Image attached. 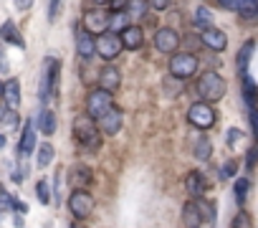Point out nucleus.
Wrapping results in <instances>:
<instances>
[{
	"instance_id": "e433bc0d",
	"label": "nucleus",
	"mask_w": 258,
	"mask_h": 228,
	"mask_svg": "<svg viewBox=\"0 0 258 228\" xmlns=\"http://www.w3.org/2000/svg\"><path fill=\"white\" fill-rule=\"evenodd\" d=\"M53 198H56L53 203H58V200H61V173H56V175H53Z\"/></svg>"
},
{
	"instance_id": "a211bd4d",
	"label": "nucleus",
	"mask_w": 258,
	"mask_h": 228,
	"mask_svg": "<svg viewBox=\"0 0 258 228\" xmlns=\"http://www.w3.org/2000/svg\"><path fill=\"white\" fill-rule=\"evenodd\" d=\"M76 53L84 59V61H89V59H94V36H89L84 28H76Z\"/></svg>"
},
{
	"instance_id": "473e14b6",
	"label": "nucleus",
	"mask_w": 258,
	"mask_h": 228,
	"mask_svg": "<svg viewBox=\"0 0 258 228\" xmlns=\"http://www.w3.org/2000/svg\"><path fill=\"white\" fill-rule=\"evenodd\" d=\"M233 228H250V218L240 210V213L235 215V220H233Z\"/></svg>"
},
{
	"instance_id": "f8f14e48",
	"label": "nucleus",
	"mask_w": 258,
	"mask_h": 228,
	"mask_svg": "<svg viewBox=\"0 0 258 228\" xmlns=\"http://www.w3.org/2000/svg\"><path fill=\"white\" fill-rule=\"evenodd\" d=\"M121 125H124V114H121V109H109L104 117L96 120L99 132H104L106 137H114V135L121 130Z\"/></svg>"
},
{
	"instance_id": "c9c22d12",
	"label": "nucleus",
	"mask_w": 258,
	"mask_h": 228,
	"mask_svg": "<svg viewBox=\"0 0 258 228\" xmlns=\"http://www.w3.org/2000/svg\"><path fill=\"white\" fill-rule=\"evenodd\" d=\"M240 140H243V132H240V130H230V132H228V145H230V147H235Z\"/></svg>"
},
{
	"instance_id": "f257e3e1",
	"label": "nucleus",
	"mask_w": 258,
	"mask_h": 228,
	"mask_svg": "<svg viewBox=\"0 0 258 228\" xmlns=\"http://www.w3.org/2000/svg\"><path fill=\"white\" fill-rule=\"evenodd\" d=\"M58 79H61V59L48 56V59L43 61L41 84H38V96H41V104H43V106L58 94Z\"/></svg>"
},
{
	"instance_id": "39448f33",
	"label": "nucleus",
	"mask_w": 258,
	"mask_h": 228,
	"mask_svg": "<svg viewBox=\"0 0 258 228\" xmlns=\"http://www.w3.org/2000/svg\"><path fill=\"white\" fill-rule=\"evenodd\" d=\"M109 109H114V94H106L99 86L86 94V117H91L96 122L99 117H104Z\"/></svg>"
},
{
	"instance_id": "4c0bfd02",
	"label": "nucleus",
	"mask_w": 258,
	"mask_h": 228,
	"mask_svg": "<svg viewBox=\"0 0 258 228\" xmlns=\"http://www.w3.org/2000/svg\"><path fill=\"white\" fill-rule=\"evenodd\" d=\"M58 13H61V3H56V0H53V3H51V6H48V21H51V23H53V21H56V16H58Z\"/></svg>"
},
{
	"instance_id": "1a4fd4ad",
	"label": "nucleus",
	"mask_w": 258,
	"mask_h": 228,
	"mask_svg": "<svg viewBox=\"0 0 258 228\" xmlns=\"http://www.w3.org/2000/svg\"><path fill=\"white\" fill-rule=\"evenodd\" d=\"M69 210L74 213L76 220L89 218L91 210H94V195L89 190H71V195H69Z\"/></svg>"
},
{
	"instance_id": "2f4dec72",
	"label": "nucleus",
	"mask_w": 258,
	"mask_h": 228,
	"mask_svg": "<svg viewBox=\"0 0 258 228\" xmlns=\"http://www.w3.org/2000/svg\"><path fill=\"white\" fill-rule=\"evenodd\" d=\"M235 170H238V162H235V160H228V162L220 167V180H228V178H233V175H235Z\"/></svg>"
},
{
	"instance_id": "79ce46f5",
	"label": "nucleus",
	"mask_w": 258,
	"mask_h": 228,
	"mask_svg": "<svg viewBox=\"0 0 258 228\" xmlns=\"http://www.w3.org/2000/svg\"><path fill=\"white\" fill-rule=\"evenodd\" d=\"M71 228H86V225H84L81 220H74V223H71Z\"/></svg>"
},
{
	"instance_id": "5701e85b",
	"label": "nucleus",
	"mask_w": 258,
	"mask_h": 228,
	"mask_svg": "<svg viewBox=\"0 0 258 228\" xmlns=\"http://www.w3.org/2000/svg\"><path fill=\"white\" fill-rule=\"evenodd\" d=\"M36 125H38V130H41L43 135H53V132H56V114H53L51 109H43V111L38 114Z\"/></svg>"
},
{
	"instance_id": "4be33fe9",
	"label": "nucleus",
	"mask_w": 258,
	"mask_h": 228,
	"mask_svg": "<svg viewBox=\"0 0 258 228\" xmlns=\"http://www.w3.org/2000/svg\"><path fill=\"white\" fill-rule=\"evenodd\" d=\"M253 48H255V43L253 41H245L243 46H240V51H238V74H240V79L243 76H248V61H250V56H253Z\"/></svg>"
},
{
	"instance_id": "c756f323",
	"label": "nucleus",
	"mask_w": 258,
	"mask_h": 228,
	"mask_svg": "<svg viewBox=\"0 0 258 228\" xmlns=\"http://www.w3.org/2000/svg\"><path fill=\"white\" fill-rule=\"evenodd\" d=\"M248 188H250V180H245V178L235 180V200H238V205H243V203H245Z\"/></svg>"
},
{
	"instance_id": "f03ea898",
	"label": "nucleus",
	"mask_w": 258,
	"mask_h": 228,
	"mask_svg": "<svg viewBox=\"0 0 258 228\" xmlns=\"http://www.w3.org/2000/svg\"><path fill=\"white\" fill-rule=\"evenodd\" d=\"M182 220H185V228H200L203 223H213L215 220V205L205 198L187 200L185 208H182Z\"/></svg>"
},
{
	"instance_id": "cd10ccee",
	"label": "nucleus",
	"mask_w": 258,
	"mask_h": 228,
	"mask_svg": "<svg viewBox=\"0 0 258 228\" xmlns=\"http://www.w3.org/2000/svg\"><path fill=\"white\" fill-rule=\"evenodd\" d=\"M195 26H198L200 31L213 28V16H210V11H208L205 6H200V8L195 11Z\"/></svg>"
},
{
	"instance_id": "ea45409f",
	"label": "nucleus",
	"mask_w": 258,
	"mask_h": 228,
	"mask_svg": "<svg viewBox=\"0 0 258 228\" xmlns=\"http://www.w3.org/2000/svg\"><path fill=\"white\" fill-rule=\"evenodd\" d=\"M0 74H8V61H6V51L0 48Z\"/></svg>"
},
{
	"instance_id": "412c9836",
	"label": "nucleus",
	"mask_w": 258,
	"mask_h": 228,
	"mask_svg": "<svg viewBox=\"0 0 258 228\" xmlns=\"http://www.w3.org/2000/svg\"><path fill=\"white\" fill-rule=\"evenodd\" d=\"M3 96H6V106L8 109H16L21 104V84H18V79H8L3 84Z\"/></svg>"
},
{
	"instance_id": "b1692460",
	"label": "nucleus",
	"mask_w": 258,
	"mask_h": 228,
	"mask_svg": "<svg viewBox=\"0 0 258 228\" xmlns=\"http://www.w3.org/2000/svg\"><path fill=\"white\" fill-rule=\"evenodd\" d=\"M126 18H129V16H126V11H119V13H109V28H111L109 33L119 36V33H121V31H124V28L129 26V23H126Z\"/></svg>"
},
{
	"instance_id": "bb28decb",
	"label": "nucleus",
	"mask_w": 258,
	"mask_h": 228,
	"mask_svg": "<svg viewBox=\"0 0 258 228\" xmlns=\"http://www.w3.org/2000/svg\"><path fill=\"white\" fill-rule=\"evenodd\" d=\"M51 160H53V145H48V142L38 145V152H36V162H38V167H48Z\"/></svg>"
},
{
	"instance_id": "4468645a",
	"label": "nucleus",
	"mask_w": 258,
	"mask_h": 228,
	"mask_svg": "<svg viewBox=\"0 0 258 228\" xmlns=\"http://www.w3.org/2000/svg\"><path fill=\"white\" fill-rule=\"evenodd\" d=\"M96 79H99V89L106 91V94H114V91L119 89V84H121V74H119V69L111 66V64H106V66L99 71Z\"/></svg>"
},
{
	"instance_id": "423d86ee",
	"label": "nucleus",
	"mask_w": 258,
	"mask_h": 228,
	"mask_svg": "<svg viewBox=\"0 0 258 228\" xmlns=\"http://www.w3.org/2000/svg\"><path fill=\"white\" fill-rule=\"evenodd\" d=\"M195 71H198V56L195 53H190V51H180V53H172V59H170V74L175 76V79H190V76H195Z\"/></svg>"
},
{
	"instance_id": "ddd939ff",
	"label": "nucleus",
	"mask_w": 258,
	"mask_h": 228,
	"mask_svg": "<svg viewBox=\"0 0 258 228\" xmlns=\"http://www.w3.org/2000/svg\"><path fill=\"white\" fill-rule=\"evenodd\" d=\"M69 185L74 188V190H89V185L94 183V173H91V167H86V165H74V167H69Z\"/></svg>"
},
{
	"instance_id": "72a5a7b5",
	"label": "nucleus",
	"mask_w": 258,
	"mask_h": 228,
	"mask_svg": "<svg viewBox=\"0 0 258 228\" xmlns=\"http://www.w3.org/2000/svg\"><path fill=\"white\" fill-rule=\"evenodd\" d=\"M248 117H250V125H253V135L258 137V106H248Z\"/></svg>"
},
{
	"instance_id": "f3484780",
	"label": "nucleus",
	"mask_w": 258,
	"mask_h": 228,
	"mask_svg": "<svg viewBox=\"0 0 258 228\" xmlns=\"http://www.w3.org/2000/svg\"><path fill=\"white\" fill-rule=\"evenodd\" d=\"M185 188H187V193H190L192 198H203V193L208 190V178H205L200 170H192V173H187V178H185Z\"/></svg>"
},
{
	"instance_id": "20e7f679",
	"label": "nucleus",
	"mask_w": 258,
	"mask_h": 228,
	"mask_svg": "<svg viewBox=\"0 0 258 228\" xmlns=\"http://www.w3.org/2000/svg\"><path fill=\"white\" fill-rule=\"evenodd\" d=\"M195 89H198V96L203 99V104H210L213 106L215 101H220L225 96V79L218 71H205L198 79Z\"/></svg>"
},
{
	"instance_id": "9b49d317",
	"label": "nucleus",
	"mask_w": 258,
	"mask_h": 228,
	"mask_svg": "<svg viewBox=\"0 0 258 228\" xmlns=\"http://www.w3.org/2000/svg\"><path fill=\"white\" fill-rule=\"evenodd\" d=\"M177 46H180V33L172 31V28H157L155 33V48L160 53H177Z\"/></svg>"
},
{
	"instance_id": "58836bf2",
	"label": "nucleus",
	"mask_w": 258,
	"mask_h": 228,
	"mask_svg": "<svg viewBox=\"0 0 258 228\" xmlns=\"http://www.w3.org/2000/svg\"><path fill=\"white\" fill-rule=\"evenodd\" d=\"M145 8H147V3H126V11H129V13H140V16H142Z\"/></svg>"
},
{
	"instance_id": "6ab92c4d",
	"label": "nucleus",
	"mask_w": 258,
	"mask_h": 228,
	"mask_svg": "<svg viewBox=\"0 0 258 228\" xmlns=\"http://www.w3.org/2000/svg\"><path fill=\"white\" fill-rule=\"evenodd\" d=\"M36 127L28 122L26 127H23V135H21V145H18V155L21 157H28V155H33L36 152Z\"/></svg>"
},
{
	"instance_id": "a878e982",
	"label": "nucleus",
	"mask_w": 258,
	"mask_h": 228,
	"mask_svg": "<svg viewBox=\"0 0 258 228\" xmlns=\"http://www.w3.org/2000/svg\"><path fill=\"white\" fill-rule=\"evenodd\" d=\"M243 96H245V104H248V106H255V101H258V89H255V84H253L250 76H243Z\"/></svg>"
},
{
	"instance_id": "f704fd0d",
	"label": "nucleus",
	"mask_w": 258,
	"mask_h": 228,
	"mask_svg": "<svg viewBox=\"0 0 258 228\" xmlns=\"http://www.w3.org/2000/svg\"><path fill=\"white\" fill-rule=\"evenodd\" d=\"M255 162H258V145H253V147L248 150V157H245V165H248V167H255Z\"/></svg>"
},
{
	"instance_id": "7c9ffc66",
	"label": "nucleus",
	"mask_w": 258,
	"mask_h": 228,
	"mask_svg": "<svg viewBox=\"0 0 258 228\" xmlns=\"http://www.w3.org/2000/svg\"><path fill=\"white\" fill-rule=\"evenodd\" d=\"M36 195H38V203H43V205L51 203V190H48V183L46 180H38L36 183Z\"/></svg>"
},
{
	"instance_id": "6e6552de",
	"label": "nucleus",
	"mask_w": 258,
	"mask_h": 228,
	"mask_svg": "<svg viewBox=\"0 0 258 228\" xmlns=\"http://www.w3.org/2000/svg\"><path fill=\"white\" fill-rule=\"evenodd\" d=\"M84 26V31L89 33V36H101V33H106L109 31V13L104 11V8H89L86 13H84V21H81Z\"/></svg>"
},
{
	"instance_id": "2eb2a0df",
	"label": "nucleus",
	"mask_w": 258,
	"mask_h": 228,
	"mask_svg": "<svg viewBox=\"0 0 258 228\" xmlns=\"http://www.w3.org/2000/svg\"><path fill=\"white\" fill-rule=\"evenodd\" d=\"M119 41H121V48L126 51H137L145 46V31L140 26H126L121 33H119Z\"/></svg>"
},
{
	"instance_id": "7ed1b4c3",
	"label": "nucleus",
	"mask_w": 258,
	"mask_h": 228,
	"mask_svg": "<svg viewBox=\"0 0 258 228\" xmlns=\"http://www.w3.org/2000/svg\"><path fill=\"white\" fill-rule=\"evenodd\" d=\"M74 140L84 150H99L101 147V132H99L96 122L91 117H86V114H76L74 117Z\"/></svg>"
},
{
	"instance_id": "9d476101",
	"label": "nucleus",
	"mask_w": 258,
	"mask_h": 228,
	"mask_svg": "<svg viewBox=\"0 0 258 228\" xmlns=\"http://www.w3.org/2000/svg\"><path fill=\"white\" fill-rule=\"evenodd\" d=\"M94 51L104 61H114L119 56V51H121V41H119V36H114V33L106 31V33H101V36L94 38Z\"/></svg>"
},
{
	"instance_id": "393cba45",
	"label": "nucleus",
	"mask_w": 258,
	"mask_h": 228,
	"mask_svg": "<svg viewBox=\"0 0 258 228\" xmlns=\"http://www.w3.org/2000/svg\"><path fill=\"white\" fill-rule=\"evenodd\" d=\"M192 152H195V157H198V160H210V155H213V145H210V140H208L205 135H200V137L195 140Z\"/></svg>"
},
{
	"instance_id": "aec40b11",
	"label": "nucleus",
	"mask_w": 258,
	"mask_h": 228,
	"mask_svg": "<svg viewBox=\"0 0 258 228\" xmlns=\"http://www.w3.org/2000/svg\"><path fill=\"white\" fill-rule=\"evenodd\" d=\"M0 38L8 41V43H13V46H18V48H26V41H23V36H21V31L16 28L13 21H6L3 26H0Z\"/></svg>"
},
{
	"instance_id": "dca6fc26",
	"label": "nucleus",
	"mask_w": 258,
	"mask_h": 228,
	"mask_svg": "<svg viewBox=\"0 0 258 228\" xmlns=\"http://www.w3.org/2000/svg\"><path fill=\"white\" fill-rule=\"evenodd\" d=\"M200 43L208 46L210 51H225V46H228V36H225L220 28H208V31L200 33Z\"/></svg>"
},
{
	"instance_id": "c85d7f7f",
	"label": "nucleus",
	"mask_w": 258,
	"mask_h": 228,
	"mask_svg": "<svg viewBox=\"0 0 258 228\" xmlns=\"http://www.w3.org/2000/svg\"><path fill=\"white\" fill-rule=\"evenodd\" d=\"M18 111L16 109H8V106H3L0 109V125L3 127H18Z\"/></svg>"
},
{
	"instance_id": "c03bdc74",
	"label": "nucleus",
	"mask_w": 258,
	"mask_h": 228,
	"mask_svg": "<svg viewBox=\"0 0 258 228\" xmlns=\"http://www.w3.org/2000/svg\"><path fill=\"white\" fill-rule=\"evenodd\" d=\"M0 94H3V84H0Z\"/></svg>"
},
{
	"instance_id": "37998d69",
	"label": "nucleus",
	"mask_w": 258,
	"mask_h": 228,
	"mask_svg": "<svg viewBox=\"0 0 258 228\" xmlns=\"http://www.w3.org/2000/svg\"><path fill=\"white\" fill-rule=\"evenodd\" d=\"M0 147H6V137L3 135H0Z\"/></svg>"
},
{
	"instance_id": "0eeeda50",
	"label": "nucleus",
	"mask_w": 258,
	"mask_h": 228,
	"mask_svg": "<svg viewBox=\"0 0 258 228\" xmlns=\"http://www.w3.org/2000/svg\"><path fill=\"white\" fill-rule=\"evenodd\" d=\"M215 120H218V114H215V109H213L210 104L198 101V104H192V106L187 109V122H190L192 127H198V130H210V127L215 125Z\"/></svg>"
},
{
	"instance_id": "a19ab883",
	"label": "nucleus",
	"mask_w": 258,
	"mask_h": 228,
	"mask_svg": "<svg viewBox=\"0 0 258 228\" xmlns=\"http://www.w3.org/2000/svg\"><path fill=\"white\" fill-rule=\"evenodd\" d=\"M150 8H155V11H165L167 3H160V0H155V3H150Z\"/></svg>"
}]
</instances>
